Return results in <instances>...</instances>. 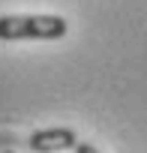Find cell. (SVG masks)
Here are the masks:
<instances>
[{
  "label": "cell",
  "instance_id": "obj_1",
  "mask_svg": "<svg viewBox=\"0 0 147 153\" xmlns=\"http://www.w3.org/2000/svg\"><path fill=\"white\" fill-rule=\"evenodd\" d=\"M66 36V18L60 15H0V39H60Z\"/></svg>",
  "mask_w": 147,
  "mask_h": 153
},
{
  "label": "cell",
  "instance_id": "obj_3",
  "mask_svg": "<svg viewBox=\"0 0 147 153\" xmlns=\"http://www.w3.org/2000/svg\"><path fill=\"white\" fill-rule=\"evenodd\" d=\"M72 153H99L93 144H87V141H78L75 147H72Z\"/></svg>",
  "mask_w": 147,
  "mask_h": 153
},
{
  "label": "cell",
  "instance_id": "obj_2",
  "mask_svg": "<svg viewBox=\"0 0 147 153\" xmlns=\"http://www.w3.org/2000/svg\"><path fill=\"white\" fill-rule=\"evenodd\" d=\"M78 144V135L72 132L69 126H54V129H39L27 138V147L33 153H63L72 150Z\"/></svg>",
  "mask_w": 147,
  "mask_h": 153
}]
</instances>
